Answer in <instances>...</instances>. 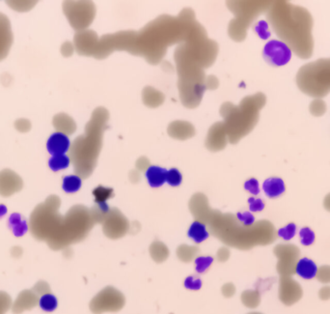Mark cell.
Returning a JSON list of instances; mask_svg holds the SVG:
<instances>
[{
	"instance_id": "9a60e30c",
	"label": "cell",
	"mask_w": 330,
	"mask_h": 314,
	"mask_svg": "<svg viewBox=\"0 0 330 314\" xmlns=\"http://www.w3.org/2000/svg\"><path fill=\"white\" fill-rule=\"evenodd\" d=\"M40 305L46 311H53L57 306V300L53 295L47 293L40 299Z\"/></svg>"
},
{
	"instance_id": "2e32d148",
	"label": "cell",
	"mask_w": 330,
	"mask_h": 314,
	"mask_svg": "<svg viewBox=\"0 0 330 314\" xmlns=\"http://www.w3.org/2000/svg\"><path fill=\"white\" fill-rule=\"evenodd\" d=\"M112 193H113V191L111 189H106V188H103V187H98L93 192L94 195H95L96 202L98 204H99V203H106V200L112 196Z\"/></svg>"
},
{
	"instance_id": "7402d4cb",
	"label": "cell",
	"mask_w": 330,
	"mask_h": 314,
	"mask_svg": "<svg viewBox=\"0 0 330 314\" xmlns=\"http://www.w3.org/2000/svg\"><path fill=\"white\" fill-rule=\"evenodd\" d=\"M317 278L318 281L322 283H329L330 282V266H322L320 267L317 272Z\"/></svg>"
},
{
	"instance_id": "e0dca14e",
	"label": "cell",
	"mask_w": 330,
	"mask_h": 314,
	"mask_svg": "<svg viewBox=\"0 0 330 314\" xmlns=\"http://www.w3.org/2000/svg\"><path fill=\"white\" fill-rule=\"evenodd\" d=\"M183 180L181 172L176 169H171L170 170H167L166 173V182L173 187H177L181 185Z\"/></svg>"
},
{
	"instance_id": "ac0fdd59",
	"label": "cell",
	"mask_w": 330,
	"mask_h": 314,
	"mask_svg": "<svg viewBox=\"0 0 330 314\" xmlns=\"http://www.w3.org/2000/svg\"><path fill=\"white\" fill-rule=\"evenodd\" d=\"M300 243L303 246H311L315 241V233L309 227H303L299 232Z\"/></svg>"
},
{
	"instance_id": "83f0119b",
	"label": "cell",
	"mask_w": 330,
	"mask_h": 314,
	"mask_svg": "<svg viewBox=\"0 0 330 314\" xmlns=\"http://www.w3.org/2000/svg\"><path fill=\"white\" fill-rule=\"evenodd\" d=\"M194 252H195V249L191 248V247H187V246H182L178 249V256L180 258L183 259V257H187V254H190V255H194Z\"/></svg>"
},
{
	"instance_id": "3957f363",
	"label": "cell",
	"mask_w": 330,
	"mask_h": 314,
	"mask_svg": "<svg viewBox=\"0 0 330 314\" xmlns=\"http://www.w3.org/2000/svg\"><path fill=\"white\" fill-rule=\"evenodd\" d=\"M302 297L300 285L291 277H282L280 283V299L287 305L293 304Z\"/></svg>"
},
{
	"instance_id": "8992f818",
	"label": "cell",
	"mask_w": 330,
	"mask_h": 314,
	"mask_svg": "<svg viewBox=\"0 0 330 314\" xmlns=\"http://www.w3.org/2000/svg\"><path fill=\"white\" fill-rule=\"evenodd\" d=\"M318 272V268L314 261L309 258H301L297 261L295 273L305 279H311L315 278Z\"/></svg>"
},
{
	"instance_id": "30bf717a",
	"label": "cell",
	"mask_w": 330,
	"mask_h": 314,
	"mask_svg": "<svg viewBox=\"0 0 330 314\" xmlns=\"http://www.w3.org/2000/svg\"><path fill=\"white\" fill-rule=\"evenodd\" d=\"M21 180L15 173L11 171H3L0 173V193L3 195H10L13 193L19 191L17 188H15L12 185H10L11 182H16Z\"/></svg>"
},
{
	"instance_id": "5b68a950",
	"label": "cell",
	"mask_w": 330,
	"mask_h": 314,
	"mask_svg": "<svg viewBox=\"0 0 330 314\" xmlns=\"http://www.w3.org/2000/svg\"><path fill=\"white\" fill-rule=\"evenodd\" d=\"M48 150L52 156L65 155L70 148V140L68 136L63 133H53L48 141Z\"/></svg>"
},
{
	"instance_id": "52a82bcc",
	"label": "cell",
	"mask_w": 330,
	"mask_h": 314,
	"mask_svg": "<svg viewBox=\"0 0 330 314\" xmlns=\"http://www.w3.org/2000/svg\"><path fill=\"white\" fill-rule=\"evenodd\" d=\"M263 189L269 198H276L286 191L285 183L280 178H269L264 182Z\"/></svg>"
},
{
	"instance_id": "7a4b0ae2",
	"label": "cell",
	"mask_w": 330,
	"mask_h": 314,
	"mask_svg": "<svg viewBox=\"0 0 330 314\" xmlns=\"http://www.w3.org/2000/svg\"><path fill=\"white\" fill-rule=\"evenodd\" d=\"M264 58L275 67H281L289 63L292 58V50L285 43L278 40H271L265 46Z\"/></svg>"
},
{
	"instance_id": "d6986e66",
	"label": "cell",
	"mask_w": 330,
	"mask_h": 314,
	"mask_svg": "<svg viewBox=\"0 0 330 314\" xmlns=\"http://www.w3.org/2000/svg\"><path fill=\"white\" fill-rule=\"evenodd\" d=\"M296 233V225L294 223H289L285 227L278 230L277 234L284 240H291Z\"/></svg>"
},
{
	"instance_id": "603a6c76",
	"label": "cell",
	"mask_w": 330,
	"mask_h": 314,
	"mask_svg": "<svg viewBox=\"0 0 330 314\" xmlns=\"http://www.w3.org/2000/svg\"><path fill=\"white\" fill-rule=\"evenodd\" d=\"M11 305V299L10 297L3 293L0 292V314H4L6 312V310H8V308Z\"/></svg>"
},
{
	"instance_id": "5bb4252c",
	"label": "cell",
	"mask_w": 330,
	"mask_h": 314,
	"mask_svg": "<svg viewBox=\"0 0 330 314\" xmlns=\"http://www.w3.org/2000/svg\"><path fill=\"white\" fill-rule=\"evenodd\" d=\"M150 252L152 256L157 260V261H161L165 259L168 256V250L166 246H164L161 243H154L150 249Z\"/></svg>"
},
{
	"instance_id": "6da1fadb",
	"label": "cell",
	"mask_w": 330,
	"mask_h": 314,
	"mask_svg": "<svg viewBox=\"0 0 330 314\" xmlns=\"http://www.w3.org/2000/svg\"><path fill=\"white\" fill-rule=\"evenodd\" d=\"M274 254L278 257V272L283 277H291L295 273V268L299 256V250L293 245H279L274 249Z\"/></svg>"
},
{
	"instance_id": "f1b7e54d",
	"label": "cell",
	"mask_w": 330,
	"mask_h": 314,
	"mask_svg": "<svg viewBox=\"0 0 330 314\" xmlns=\"http://www.w3.org/2000/svg\"><path fill=\"white\" fill-rule=\"evenodd\" d=\"M319 298L323 301L325 300H328L330 299V287L329 286H325V287H322L321 289L319 290Z\"/></svg>"
},
{
	"instance_id": "8fae6325",
	"label": "cell",
	"mask_w": 330,
	"mask_h": 314,
	"mask_svg": "<svg viewBox=\"0 0 330 314\" xmlns=\"http://www.w3.org/2000/svg\"><path fill=\"white\" fill-rule=\"evenodd\" d=\"M188 236L196 243H202L208 238V233L203 223L200 221H195L188 230Z\"/></svg>"
},
{
	"instance_id": "cb8c5ba5",
	"label": "cell",
	"mask_w": 330,
	"mask_h": 314,
	"mask_svg": "<svg viewBox=\"0 0 330 314\" xmlns=\"http://www.w3.org/2000/svg\"><path fill=\"white\" fill-rule=\"evenodd\" d=\"M248 203H249L250 211H252V212H260V211L264 210V208H265V203L263 202L262 199H259V198L250 197L248 199Z\"/></svg>"
},
{
	"instance_id": "4316f807",
	"label": "cell",
	"mask_w": 330,
	"mask_h": 314,
	"mask_svg": "<svg viewBox=\"0 0 330 314\" xmlns=\"http://www.w3.org/2000/svg\"><path fill=\"white\" fill-rule=\"evenodd\" d=\"M237 217H238L240 221H242L244 223V225H245V226H251L254 223V220H255L254 217L248 212L239 213Z\"/></svg>"
},
{
	"instance_id": "9c48e42d",
	"label": "cell",
	"mask_w": 330,
	"mask_h": 314,
	"mask_svg": "<svg viewBox=\"0 0 330 314\" xmlns=\"http://www.w3.org/2000/svg\"><path fill=\"white\" fill-rule=\"evenodd\" d=\"M166 173L165 170L159 167H150L147 169L146 177L151 187L159 188L166 182Z\"/></svg>"
},
{
	"instance_id": "f546056e",
	"label": "cell",
	"mask_w": 330,
	"mask_h": 314,
	"mask_svg": "<svg viewBox=\"0 0 330 314\" xmlns=\"http://www.w3.org/2000/svg\"><path fill=\"white\" fill-rule=\"evenodd\" d=\"M217 257H218V259H220L221 257H225V259L228 258L229 257V251L227 249H221L218 252V254H217Z\"/></svg>"
},
{
	"instance_id": "4fadbf2b",
	"label": "cell",
	"mask_w": 330,
	"mask_h": 314,
	"mask_svg": "<svg viewBox=\"0 0 330 314\" xmlns=\"http://www.w3.org/2000/svg\"><path fill=\"white\" fill-rule=\"evenodd\" d=\"M69 165H70V159L66 155L52 156V158L49 160V167L54 171L66 169L69 167Z\"/></svg>"
},
{
	"instance_id": "44dd1931",
	"label": "cell",
	"mask_w": 330,
	"mask_h": 314,
	"mask_svg": "<svg viewBox=\"0 0 330 314\" xmlns=\"http://www.w3.org/2000/svg\"><path fill=\"white\" fill-rule=\"evenodd\" d=\"M255 31L257 34L260 36V38L267 40L270 36V32L269 31V25L265 21L259 22L255 27Z\"/></svg>"
},
{
	"instance_id": "7c38bea8",
	"label": "cell",
	"mask_w": 330,
	"mask_h": 314,
	"mask_svg": "<svg viewBox=\"0 0 330 314\" xmlns=\"http://www.w3.org/2000/svg\"><path fill=\"white\" fill-rule=\"evenodd\" d=\"M81 187V179L76 175H71L64 178L63 189L66 193H75Z\"/></svg>"
},
{
	"instance_id": "ba28073f",
	"label": "cell",
	"mask_w": 330,
	"mask_h": 314,
	"mask_svg": "<svg viewBox=\"0 0 330 314\" xmlns=\"http://www.w3.org/2000/svg\"><path fill=\"white\" fill-rule=\"evenodd\" d=\"M38 302V298L33 292L25 291L18 298L17 302L14 305V312L20 313L25 309H29L34 307Z\"/></svg>"
},
{
	"instance_id": "ffe728a7",
	"label": "cell",
	"mask_w": 330,
	"mask_h": 314,
	"mask_svg": "<svg viewBox=\"0 0 330 314\" xmlns=\"http://www.w3.org/2000/svg\"><path fill=\"white\" fill-rule=\"evenodd\" d=\"M213 259L211 257H199L195 260L196 270L198 273H204L209 266L211 265Z\"/></svg>"
},
{
	"instance_id": "484cf974",
	"label": "cell",
	"mask_w": 330,
	"mask_h": 314,
	"mask_svg": "<svg viewBox=\"0 0 330 314\" xmlns=\"http://www.w3.org/2000/svg\"><path fill=\"white\" fill-rule=\"evenodd\" d=\"M245 188L246 191H248L249 193L256 195L258 193H260V189H259V183L257 181L256 179L252 178L249 179L248 181L245 182Z\"/></svg>"
},
{
	"instance_id": "d4e9b609",
	"label": "cell",
	"mask_w": 330,
	"mask_h": 314,
	"mask_svg": "<svg viewBox=\"0 0 330 314\" xmlns=\"http://www.w3.org/2000/svg\"><path fill=\"white\" fill-rule=\"evenodd\" d=\"M184 285L186 288L191 290H198L201 288L202 282L201 280L195 277H188L184 281Z\"/></svg>"
},
{
	"instance_id": "277c9868",
	"label": "cell",
	"mask_w": 330,
	"mask_h": 314,
	"mask_svg": "<svg viewBox=\"0 0 330 314\" xmlns=\"http://www.w3.org/2000/svg\"><path fill=\"white\" fill-rule=\"evenodd\" d=\"M12 43V33L8 19L0 14V60L4 58L9 51Z\"/></svg>"
}]
</instances>
